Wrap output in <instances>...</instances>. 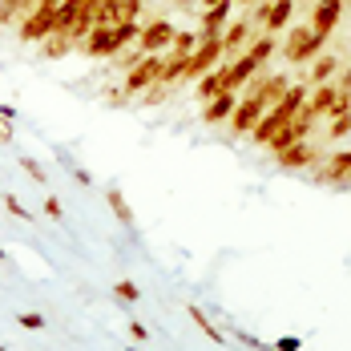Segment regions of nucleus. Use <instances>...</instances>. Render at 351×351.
<instances>
[{
  "label": "nucleus",
  "mask_w": 351,
  "mask_h": 351,
  "mask_svg": "<svg viewBox=\"0 0 351 351\" xmlns=\"http://www.w3.org/2000/svg\"><path fill=\"white\" fill-rule=\"evenodd\" d=\"M327 45V36H319L311 25H295L291 33H287V40H282V61L287 65H307V61H315L319 49Z\"/></svg>",
  "instance_id": "obj_1"
},
{
  "label": "nucleus",
  "mask_w": 351,
  "mask_h": 351,
  "mask_svg": "<svg viewBox=\"0 0 351 351\" xmlns=\"http://www.w3.org/2000/svg\"><path fill=\"white\" fill-rule=\"evenodd\" d=\"M57 4H61V0H40L33 12L16 25L21 40H45L49 33H57Z\"/></svg>",
  "instance_id": "obj_2"
},
{
  "label": "nucleus",
  "mask_w": 351,
  "mask_h": 351,
  "mask_svg": "<svg viewBox=\"0 0 351 351\" xmlns=\"http://www.w3.org/2000/svg\"><path fill=\"white\" fill-rule=\"evenodd\" d=\"M162 77H166V57H162V53H145L138 65L125 73V93H130V97H134V93H145V89H149L154 81H162Z\"/></svg>",
  "instance_id": "obj_3"
},
{
  "label": "nucleus",
  "mask_w": 351,
  "mask_h": 351,
  "mask_svg": "<svg viewBox=\"0 0 351 351\" xmlns=\"http://www.w3.org/2000/svg\"><path fill=\"white\" fill-rule=\"evenodd\" d=\"M222 53H226V49H222V33H218V36H202V40H198V49H194V53H190V61H186V81H198L202 73H210L214 65L222 61Z\"/></svg>",
  "instance_id": "obj_4"
},
{
  "label": "nucleus",
  "mask_w": 351,
  "mask_h": 351,
  "mask_svg": "<svg viewBox=\"0 0 351 351\" xmlns=\"http://www.w3.org/2000/svg\"><path fill=\"white\" fill-rule=\"evenodd\" d=\"M267 109H271V106H267V97H263V93H246L243 101L234 106V113H230V130H234V134H250Z\"/></svg>",
  "instance_id": "obj_5"
},
{
  "label": "nucleus",
  "mask_w": 351,
  "mask_h": 351,
  "mask_svg": "<svg viewBox=\"0 0 351 351\" xmlns=\"http://www.w3.org/2000/svg\"><path fill=\"white\" fill-rule=\"evenodd\" d=\"M174 25L166 21V16H158V21H149V25H141V36H138V49L141 53H166L170 45H174Z\"/></svg>",
  "instance_id": "obj_6"
},
{
  "label": "nucleus",
  "mask_w": 351,
  "mask_h": 351,
  "mask_svg": "<svg viewBox=\"0 0 351 351\" xmlns=\"http://www.w3.org/2000/svg\"><path fill=\"white\" fill-rule=\"evenodd\" d=\"M275 162H279L282 170H307V166L319 162V145H311V141L303 138V141H295V145H287V149H279Z\"/></svg>",
  "instance_id": "obj_7"
},
{
  "label": "nucleus",
  "mask_w": 351,
  "mask_h": 351,
  "mask_svg": "<svg viewBox=\"0 0 351 351\" xmlns=\"http://www.w3.org/2000/svg\"><path fill=\"white\" fill-rule=\"evenodd\" d=\"M323 186H351V149H335L323 166H319Z\"/></svg>",
  "instance_id": "obj_8"
},
{
  "label": "nucleus",
  "mask_w": 351,
  "mask_h": 351,
  "mask_svg": "<svg viewBox=\"0 0 351 351\" xmlns=\"http://www.w3.org/2000/svg\"><path fill=\"white\" fill-rule=\"evenodd\" d=\"M339 16H343V0H315L311 4V29L319 36H331V29L339 25Z\"/></svg>",
  "instance_id": "obj_9"
},
{
  "label": "nucleus",
  "mask_w": 351,
  "mask_h": 351,
  "mask_svg": "<svg viewBox=\"0 0 351 351\" xmlns=\"http://www.w3.org/2000/svg\"><path fill=\"white\" fill-rule=\"evenodd\" d=\"M226 89H234V85H230V65H222V69L214 65L210 73H202V77H198V89H194V93H198L202 101H210V97L226 93Z\"/></svg>",
  "instance_id": "obj_10"
},
{
  "label": "nucleus",
  "mask_w": 351,
  "mask_h": 351,
  "mask_svg": "<svg viewBox=\"0 0 351 351\" xmlns=\"http://www.w3.org/2000/svg\"><path fill=\"white\" fill-rule=\"evenodd\" d=\"M234 89H226V93H218V97H210L206 106H202V121L206 125H222V121H230V113H234Z\"/></svg>",
  "instance_id": "obj_11"
},
{
  "label": "nucleus",
  "mask_w": 351,
  "mask_h": 351,
  "mask_svg": "<svg viewBox=\"0 0 351 351\" xmlns=\"http://www.w3.org/2000/svg\"><path fill=\"white\" fill-rule=\"evenodd\" d=\"M335 97H339V85H331V81H323V85H315V93L303 101V106L311 109L315 117H327L331 113V106H335Z\"/></svg>",
  "instance_id": "obj_12"
},
{
  "label": "nucleus",
  "mask_w": 351,
  "mask_h": 351,
  "mask_svg": "<svg viewBox=\"0 0 351 351\" xmlns=\"http://www.w3.org/2000/svg\"><path fill=\"white\" fill-rule=\"evenodd\" d=\"M226 21H230V0L210 4V8L202 12V36H218L222 29H226Z\"/></svg>",
  "instance_id": "obj_13"
},
{
  "label": "nucleus",
  "mask_w": 351,
  "mask_h": 351,
  "mask_svg": "<svg viewBox=\"0 0 351 351\" xmlns=\"http://www.w3.org/2000/svg\"><path fill=\"white\" fill-rule=\"evenodd\" d=\"M40 0H0V25H21Z\"/></svg>",
  "instance_id": "obj_14"
},
{
  "label": "nucleus",
  "mask_w": 351,
  "mask_h": 351,
  "mask_svg": "<svg viewBox=\"0 0 351 351\" xmlns=\"http://www.w3.org/2000/svg\"><path fill=\"white\" fill-rule=\"evenodd\" d=\"M258 69H263V65H258L250 53H243L239 61H230V85H234V89L250 85V77H258Z\"/></svg>",
  "instance_id": "obj_15"
},
{
  "label": "nucleus",
  "mask_w": 351,
  "mask_h": 351,
  "mask_svg": "<svg viewBox=\"0 0 351 351\" xmlns=\"http://www.w3.org/2000/svg\"><path fill=\"white\" fill-rule=\"evenodd\" d=\"M40 45H45L40 53H45L49 61H61V57H69L73 49H77V40H73L69 33H49L45 40H40Z\"/></svg>",
  "instance_id": "obj_16"
},
{
  "label": "nucleus",
  "mask_w": 351,
  "mask_h": 351,
  "mask_svg": "<svg viewBox=\"0 0 351 351\" xmlns=\"http://www.w3.org/2000/svg\"><path fill=\"white\" fill-rule=\"evenodd\" d=\"M295 16V0H275L271 4V16H267V33H279V29H287V21Z\"/></svg>",
  "instance_id": "obj_17"
},
{
  "label": "nucleus",
  "mask_w": 351,
  "mask_h": 351,
  "mask_svg": "<svg viewBox=\"0 0 351 351\" xmlns=\"http://www.w3.org/2000/svg\"><path fill=\"white\" fill-rule=\"evenodd\" d=\"M335 73H339V61H335V53H323V57H315V61H311V81H315V85L331 81Z\"/></svg>",
  "instance_id": "obj_18"
},
{
  "label": "nucleus",
  "mask_w": 351,
  "mask_h": 351,
  "mask_svg": "<svg viewBox=\"0 0 351 351\" xmlns=\"http://www.w3.org/2000/svg\"><path fill=\"white\" fill-rule=\"evenodd\" d=\"M250 36V21H234V25H226L222 29V49L230 53V49H243V40Z\"/></svg>",
  "instance_id": "obj_19"
},
{
  "label": "nucleus",
  "mask_w": 351,
  "mask_h": 351,
  "mask_svg": "<svg viewBox=\"0 0 351 351\" xmlns=\"http://www.w3.org/2000/svg\"><path fill=\"white\" fill-rule=\"evenodd\" d=\"M93 21L97 25H117L121 21V0H97L93 4Z\"/></svg>",
  "instance_id": "obj_20"
},
{
  "label": "nucleus",
  "mask_w": 351,
  "mask_h": 351,
  "mask_svg": "<svg viewBox=\"0 0 351 351\" xmlns=\"http://www.w3.org/2000/svg\"><path fill=\"white\" fill-rule=\"evenodd\" d=\"M246 53H250V57H254L258 65H267V61H271V57L279 53V40H275V36L267 33V36H258V40H254V45H250Z\"/></svg>",
  "instance_id": "obj_21"
},
{
  "label": "nucleus",
  "mask_w": 351,
  "mask_h": 351,
  "mask_svg": "<svg viewBox=\"0 0 351 351\" xmlns=\"http://www.w3.org/2000/svg\"><path fill=\"white\" fill-rule=\"evenodd\" d=\"M106 202H109V210H113V218H117V222H125V226L134 222V210H130V202L121 198V190H109Z\"/></svg>",
  "instance_id": "obj_22"
},
{
  "label": "nucleus",
  "mask_w": 351,
  "mask_h": 351,
  "mask_svg": "<svg viewBox=\"0 0 351 351\" xmlns=\"http://www.w3.org/2000/svg\"><path fill=\"white\" fill-rule=\"evenodd\" d=\"M186 311H190V319H194V323H198V327H202V335H206V339H210V343H222V335H218V331H214V323L206 315H202V307H186Z\"/></svg>",
  "instance_id": "obj_23"
},
{
  "label": "nucleus",
  "mask_w": 351,
  "mask_h": 351,
  "mask_svg": "<svg viewBox=\"0 0 351 351\" xmlns=\"http://www.w3.org/2000/svg\"><path fill=\"white\" fill-rule=\"evenodd\" d=\"M113 295H117L121 303H138V299H141L138 282H130V279H121V282H117V287H113Z\"/></svg>",
  "instance_id": "obj_24"
},
{
  "label": "nucleus",
  "mask_w": 351,
  "mask_h": 351,
  "mask_svg": "<svg viewBox=\"0 0 351 351\" xmlns=\"http://www.w3.org/2000/svg\"><path fill=\"white\" fill-rule=\"evenodd\" d=\"M331 138L339 141V138H348L351 134V113H339V117H331V130H327Z\"/></svg>",
  "instance_id": "obj_25"
},
{
  "label": "nucleus",
  "mask_w": 351,
  "mask_h": 351,
  "mask_svg": "<svg viewBox=\"0 0 351 351\" xmlns=\"http://www.w3.org/2000/svg\"><path fill=\"white\" fill-rule=\"evenodd\" d=\"M170 49H178V53H186V57H190V53L198 49V36H194V33H174V45H170Z\"/></svg>",
  "instance_id": "obj_26"
},
{
  "label": "nucleus",
  "mask_w": 351,
  "mask_h": 351,
  "mask_svg": "<svg viewBox=\"0 0 351 351\" xmlns=\"http://www.w3.org/2000/svg\"><path fill=\"white\" fill-rule=\"evenodd\" d=\"M166 93H170V85H166V81H154V85L145 89V101L158 106V101H166Z\"/></svg>",
  "instance_id": "obj_27"
},
{
  "label": "nucleus",
  "mask_w": 351,
  "mask_h": 351,
  "mask_svg": "<svg viewBox=\"0 0 351 351\" xmlns=\"http://www.w3.org/2000/svg\"><path fill=\"white\" fill-rule=\"evenodd\" d=\"M4 210L12 214V218H29V210L21 206V198H16V194H4Z\"/></svg>",
  "instance_id": "obj_28"
},
{
  "label": "nucleus",
  "mask_w": 351,
  "mask_h": 351,
  "mask_svg": "<svg viewBox=\"0 0 351 351\" xmlns=\"http://www.w3.org/2000/svg\"><path fill=\"white\" fill-rule=\"evenodd\" d=\"M21 166H25V174H29V182H49V178H45V170H40V162H33V158H25Z\"/></svg>",
  "instance_id": "obj_29"
},
{
  "label": "nucleus",
  "mask_w": 351,
  "mask_h": 351,
  "mask_svg": "<svg viewBox=\"0 0 351 351\" xmlns=\"http://www.w3.org/2000/svg\"><path fill=\"white\" fill-rule=\"evenodd\" d=\"M141 16V0H121V21H138Z\"/></svg>",
  "instance_id": "obj_30"
},
{
  "label": "nucleus",
  "mask_w": 351,
  "mask_h": 351,
  "mask_svg": "<svg viewBox=\"0 0 351 351\" xmlns=\"http://www.w3.org/2000/svg\"><path fill=\"white\" fill-rule=\"evenodd\" d=\"M21 327H29V331H40V327H45V315H36V311H25V315H21Z\"/></svg>",
  "instance_id": "obj_31"
},
{
  "label": "nucleus",
  "mask_w": 351,
  "mask_h": 351,
  "mask_svg": "<svg viewBox=\"0 0 351 351\" xmlns=\"http://www.w3.org/2000/svg\"><path fill=\"white\" fill-rule=\"evenodd\" d=\"M45 214H49V218H61V198L49 194V198H45Z\"/></svg>",
  "instance_id": "obj_32"
},
{
  "label": "nucleus",
  "mask_w": 351,
  "mask_h": 351,
  "mask_svg": "<svg viewBox=\"0 0 351 351\" xmlns=\"http://www.w3.org/2000/svg\"><path fill=\"white\" fill-rule=\"evenodd\" d=\"M130 335H134V343H145V339H149V331H145L141 323H130Z\"/></svg>",
  "instance_id": "obj_33"
},
{
  "label": "nucleus",
  "mask_w": 351,
  "mask_h": 351,
  "mask_svg": "<svg viewBox=\"0 0 351 351\" xmlns=\"http://www.w3.org/2000/svg\"><path fill=\"white\" fill-rule=\"evenodd\" d=\"M125 101H130V93H125V89H113V93H109V106H125Z\"/></svg>",
  "instance_id": "obj_34"
},
{
  "label": "nucleus",
  "mask_w": 351,
  "mask_h": 351,
  "mask_svg": "<svg viewBox=\"0 0 351 351\" xmlns=\"http://www.w3.org/2000/svg\"><path fill=\"white\" fill-rule=\"evenodd\" d=\"M339 89H343V93H351V65L339 73Z\"/></svg>",
  "instance_id": "obj_35"
},
{
  "label": "nucleus",
  "mask_w": 351,
  "mask_h": 351,
  "mask_svg": "<svg viewBox=\"0 0 351 351\" xmlns=\"http://www.w3.org/2000/svg\"><path fill=\"white\" fill-rule=\"evenodd\" d=\"M0 145H12V130H8V121H0Z\"/></svg>",
  "instance_id": "obj_36"
},
{
  "label": "nucleus",
  "mask_w": 351,
  "mask_h": 351,
  "mask_svg": "<svg viewBox=\"0 0 351 351\" xmlns=\"http://www.w3.org/2000/svg\"><path fill=\"white\" fill-rule=\"evenodd\" d=\"M0 121H16V109H12V106H0Z\"/></svg>",
  "instance_id": "obj_37"
},
{
  "label": "nucleus",
  "mask_w": 351,
  "mask_h": 351,
  "mask_svg": "<svg viewBox=\"0 0 351 351\" xmlns=\"http://www.w3.org/2000/svg\"><path fill=\"white\" fill-rule=\"evenodd\" d=\"M299 348V339H291V335H287V339H279V351H295Z\"/></svg>",
  "instance_id": "obj_38"
},
{
  "label": "nucleus",
  "mask_w": 351,
  "mask_h": 351,
  "mask_svg": "<svg viewBox=\"0 0 351 351\" xmlns=\"http://www.w3.org/2000/svg\"><path fill=\"white\" fill-rule=\"evenodd\" d=\"M202 4H206V8H210V4H222V0H202Z\"/></svg>",
  "instance_id": "obj_39"
},
{
  "label": "nucleus",
  "mask_w": 351,
  "mask_h": 351,
  "mask_svg": "<svg viewBox=\"0 0 351 351\" xmlns=\"http://www.w3.org/2000/svg\"><path fill=\"white\" fill-rule=\"evenodd\" d=\"M239 4H246V8H254V0H239Z\"/></svg>",
  "instance_id": "obj_40"
},
{
  "label": "nucleus",
  "mask_w": 351,
  "mask_h": 351,
  "mask_svg": "<svg viewBox=\"0 0 351 351\" xmlns=\"http://www.w3.org/2000/svg\"><path fill=\"white\" fill-rule=\"evenodd\" d=\"M0 258H4V250H0Z\"/></svg>",
  "instance_id": "obj_41"
}]
</instances>
